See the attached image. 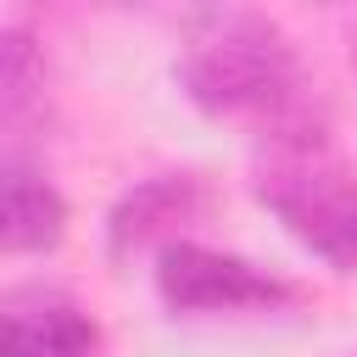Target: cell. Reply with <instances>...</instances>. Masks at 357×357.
Here are the masks:
<instances>
[{
  "label": "cell",
  "instance_id": "7",
  "mask_svg": "<svg viewBox=\"0 0 357 357\" xmlns=\"http://www.w3.org/2000/svg\"><path fill=\"white\" fill-rule=\"evenodd\" d=\"M45 50L33 28H0V145L22 151V139L45 117Z\"/></svg>",
  "mask_w": 357,
  "mask_h": 357
},
{
  "label": "cell",
  "instance_id": "3",
  "mask_svg": "<svg viewBox=\"0 0 357 357\" xmlns=\"http://www.w3.org/2000/svg\"><path fill=\"white\" fill-rule=\"evenodd\" d=\"M156 290L173 312H273L296 301V284L195 240H173L156 251Z\"/></svg>",
  "mask_w": 357,
  "mask_h": 357
},
{
  "label": "cell",
  "instance_id": "1",
  "mask_svg": "<svg viewBox=\"0 0 357 357\" xmlns=\"http://www.w3.org/2000/svg\"><path fill=\"white\" fill-rule=\"evenodd\" d=\"M178 89L229 123H251L262 139L318 134V84L290 33L262 11H201L178 39Z\"/></svg>",
  "mask_w": 357,
  "mask_h": 357
},
{
  "label": "cell",
  "instance_id": "6",
  "mask_svg": "<svg viewBox=\"0 0 357 357\" xmlns=\"http://www.w3.org/2000/svg\"><path fill=\"white\" fill-rule=\"evenodd\" d=\"M0 357H100V324L56 290L0 301Z\"/></svg>",
  "mask_w": 357,
  "mask_h": 357
},
{
  "label": "cell",
  "instance_id": "5",
  "mask_svg": "<svg viewBox=\"0 0 357 357\" xmlns=\"http://www.w3.org/2000/svg\"><path fill=\"white\" fill-rule=\"evenodd\" d=\"M67 234V201L28 151L0 145V257L56 251Z\"/></svg>",
  "mask_w": 357,
  "mask_h": 357
},
{
  "label": "cell",
  "instance_id": "2",
  "mask_svg": "<svg viewBox=\"0 0 357 357\" xmlns=\"http://www.w3.org/2000/svg\"><path fill=\"white\" fill-rule=\"evenodd\" d=\"M257 201L329 268L357 273V167L318 134L262 139L251 162Z\"/></svg>",
  "mask_w": 357,
  "mask_h": 357
},
{
  "label": "cell",
  "instance_id": "4",
  "mask_svg": "<svg viewBox=\"0 0 357 357\" xmlns=\"http://www.w3.org/2000/svg\"><path fill=\"white\" fill-rule=\"evenodd\" d=\"M206 206H212V190L195 173H156V178L134 184L112 206V218H106V251H112V262H128V257H139L151 245L156 251L173 245L178 229L195 223Z\"/></svg>",
  "mask_w": 357,
  "mask_h": 357
},
{
  "label": "cell",
  "instance_id": "8",
  "mask_svg": "<svg viewBox=\"0 0 357 357\" xmlns=\"http://www.w3.org/2000/svg\"><path fill=\"white\" fill-rule=\"evenodd\" d=\"M351 61H357V22H351Z\"/></svg>",
  "mask_w": 357,
  "mask_h": 357
}]
</instances>
